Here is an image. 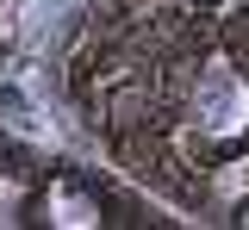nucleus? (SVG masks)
<instances>
[{"instance_id":"f257e3e1","label":"nucleus","mask_w":249,"mask_h":230,"mask_svg":"<svg viewBox=\"0 0 249 230\" xmlns=\"http://www.w3.org/2000/svg\"><path fill=\"white\" fill-rule=\"evenodd\" d=\"M199 118H206V131H212V137L243 131V118H249V94H243V81H237L231 68H212V75L199 81Z\"/></svg>"}]
</instances>
